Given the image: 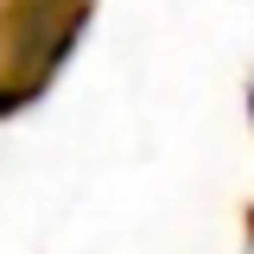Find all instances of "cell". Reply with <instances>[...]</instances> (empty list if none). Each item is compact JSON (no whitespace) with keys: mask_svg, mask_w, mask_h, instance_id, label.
Segmentation results:
<instances>
[{"mask_svg":"<svg viewBox=\"0 0 254 254\" xmlns=\"http://www.w3.org/2000/svg\"><path fill=\"white\" fill-rule=\"evenodd\" d=\"M83 19H89V0H26L19 6V26L0 51V70H6L0 76V115H13L19 102H32L58 76V64L76 45Z\"/></svg>","mask_w":254,"mask_h":254,"instance_id":"cell-1","label":"cell"}]
</instances>
